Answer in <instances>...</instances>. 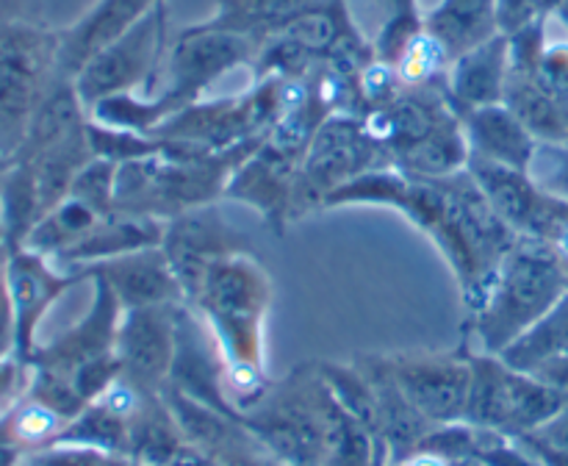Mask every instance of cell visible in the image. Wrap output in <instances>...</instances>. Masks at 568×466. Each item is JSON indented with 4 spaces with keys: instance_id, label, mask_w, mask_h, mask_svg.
<instances>
[{
    "instance_id": "1",
    "label": "cell",
    "mask_w": 568,
    "mask_h": 466,
    "mask_svg": "<svg viewBox=\"0 0 568 466\" xmlns=\"http://www.w3.org/2000/svg\"><path fill=\"white\" fill-rule=\"evenodd\" d=\"M194 311L214 333L225 358V392L239 411L258 403L272 386L264 372V325L272 281L250 250L216 259L200 283Z\"/></svg>"
},
{
    "instance_id": "2",
    "label": "cell",
    "mask_w": 568,
    "mask_h": 466,
    "mask_svg": "<svg viewBox=\"0 0 568 466\" xmlns=\"http://www.w3.org/2000/svg\"><path fill=\"white\" fill-rule=\"evenodd\" d=\"M261 142L264 133L244 139L236 148L192 161H175L164 155L125 161L116 166V211L166 222L200 205L220 203L233 172L255 153Z\"/></svg>"
},
{
    "instance_id": "3",
    "label": "cell",
    "mask_w": 568,
    "mask_h": 466,
    "mask_svg": "<svg viewBox=\"0 0 568 466\" xmlns=\"http://www.w3.org/2000/svg\"><path fill=\"white\" fill-rule=\"evenodd\" d=\"M566 292L568 272L552 244L521 236L499 266L483 308L466 320L464 331L480 338L483 353L499 355Z\"/></svg>"
},
{
    "instance_id": "4",
    "label": "cell",
    "mask_w": 568,
    "mask_h": 466,
    "mask_svg": "<svg viewBox=\"0 0 568 466\" xmlns=\"http://www.w3.org/2000/svg\"><path fill=\"white\" fill-rule=\"evenodd\" d=\"M333 392L320 364H300L283 381H272L242 422L283 466H322Z\"/></svg>"
},
{
    "instance_id": "5",
    "label": "cell",
    "mask_w": 568,
    "mask_h": 466,
    "mask_svg": "<svg viewBox=\"0 0 568 466\" xmlns=\"http://www.w3.org/2000/svg\"><path fill=\"white\" fill-rule=\"evenodd\" d=\"M59 75V28L0 22V155L11 159L20 150L31 116Z\"/></svg>"
},
{
    "instance_id": "6",
    "label": "cell",
    "mask_w": 568,
    "mask_h": 466,
    "mask_svg": "<svg viewBox=\"0 0 568 466\" xmlns=\"http://www.w3.org/2000/svg\"><path fill=\"white\" fill-rule=\"evenodd\" d=\"M471 386L464 422L503 436L521 438L536 433L568 403L564 392L541 377L514 369L494 353H469Z\"/></svg>"
},
{
    "instance_id": "7",
    "label": "cell",
    "mask_w": 568,
    "mask_h": 466,
    "mask_svg": "<svg viewBox=\"0 0 568 466\" xmlns=\"http://www.w3.org/2000/svg\"><path fill=\"white\" fill-rule=\"evenodd\" d=\"M392 166L386 150L372 139L358 114H333L322 122L300 166L292 222L325 209L327 197L353 178Z\"/></svg>"
},
{
    "instance_id": "8",
    "label": "cell",
    "mask_w": 568,
    "mask_h": 466,
    "mask_svg": "<svg viewBox=\"0 0 568 466\" xmlns=\"http://www.w3.org/2000/svg\"><path fill=\"white\" fill-rule=\"evenodd\" d=\"M258 42L242 33L211 31L203 26L183 28L175 37V44L166 55V83L155 92L161 116H172L175 111L203 100V94L236 67H253Z\"/></svg>"
},
{
    "instance_id": "9",
    "label": "cell",
    "mask_w": 568,
    "mask_h": 466,
    "mask_svg": "<svg viewBox=\"0 0 568 466\" xmlns=\"http://www.w3.org/2000/svg\"><path fill=\"white\" fill-rule=\"evenodd\" d=\"M471 344L455 350H403L375 353L377 364L433 425L464 422L471 386Z\"/></svg>"
},
{
    "instance_id": "10",
    "label": "cell",
    "mask_w": 568,
    "mask_h": 466,
    "mask_svg": "<svg viewBox=\"0 0 568 466\" xmlns=\"http://www.w3.org/2000/svg\"><path fill=\"white\" fill-rule=\"evenodd\" d=\"M166 37H170V17L164 3L144 14L116 42L94 53L72 78L83 105L92 109L109 94L133 92L139 87L144 89V94H153L155 75L166 55Z\"/></svg>"
},
{
    "instance_id": "11",
    "label": "cell",
    "mask_w": 568,
    "mask_h": 466,
    "mask_svg": "<svg viewBox=\"0 0 568 466\" xmlns=\"http://www.w3.org/2000/svg\"><path fill=\"white\" fill-rule=\"evenodd\" d=\"M161 247L186 294V303H192L209 266L216 259L250 250V239L225 220L220 205L211 203L166 220Z\"/></svg>"
},
{
    "instance_id": "12",
    "label": "cell",
    "mask_w": 568,
    "mask_h": 466,
    "mask_svg": "<svg viewBox=\"0 0 568 466\" xmlns=\"http://www.w3.org/2000/svg\"><path fill=\"white\" fill-rule=\"evenodd\" d=\"M87 281L83 270L55 264L53 259L33 250H11L6 261V283H9L11 303L17 316V358L28 366L37 350V333L48 311L70 292L72 286Z\"/></svg>"
},
{
    "instance_id": "13",
    "label": "cell",
    "mask_w": 568,
    "mask_h": 466,
    "mask_svg": "<svg viewBox=\"0 0 568 466\" xmlns=\"http://www.w3.org/2000/svg\"><path fill=\"white\" fill-rule=\"evenodd\" d=\"M166 386L216 414L242 419V411L231 403L225 392V358H222L220 344L203 316L189 303L178 305L175 358H172Z\"/></svg>"
},
{
    "instance_id": "14",
    "label": "cell",
    "mask_w": 568,
    "mask_h": 466,
    "mask_svg": "<svg viewBox=\"0 0 568 466\" xmlns=\"http://www.w3.org/2000/svg\"><path fill=\"white\" fill-rule=\"evenodd\" d=\"M466 170L480 183L483 194L494 205V211L519 236L549 242L560 227L568 225V205L544 194L527 175V170L491 164V161L475 159V155H469Z\"/></svg>"
},
{
    "instance_id": "15",
    "label": "cell",
    "mask_w": 568,
    "mask_h": 466,
    "mask_svg": "<svg viewBox=\"0 0 568 466\" xmlns=\"http://www.w3.org/2000/svg\"><path fill=\"white\" fill-rule=\"evenodd\" d=\"M178 305H144L122 311L116 331V358L122 377L148 392L161 394L170 383L172 358H175Z\"/></svg>"
},
{
    "instance_id": "16",
    "label": "cell",
    "mask_w": 568,
    "mask_h": 466,
    "mask_svg": "<svg viewBox=\"0 0 568 466\" xmlns=\"http://www.w3.org/2000/svg\"><path fill=\"white\" fill-rule=\"evenodd\" d=\"M303 159L305 155L272 142L264 133V142L233 172L231 183L225 189V197L247 203L250 209H255L264 216L266 225L277 236H283L286 227L292 225L294 186H297Z\"/></svg>"
},
{
    "instance_id": "17",
    "label": "cell",
    "mask_w": 568,
    "mask_h": 466,
    "mask_svg": "<svg viewBox=\"0 0 568 466\" xmlns=\"http://www.w3.org/2000/svg\"><path fill=\"white\" fill-rule=\"evenodd\" d=\"M75 270H83L87 281L103 277L114 288L122 311L144 308V305L186 303V294H183L181 283H178L170 259H166L161 244L133 250V253L116 255V259L75 266Z\"/></svg>"
},
{
    "instance_id": "18",
    "label": "cell",
    "mask_w": 568,
    "mask_h": 466,
    "mask_svg": "<svg viewBox=\"0 0 568 466\" xmlns=\"http://www.w3.org/2000/svg\"><path fill=\"white\" fill-rule=\"evenodd\" d=\"M166 0H94L72 26L59 28V72L75 78L81 67L131 31L144 14Z\"/></svg>"
},
{
    "instance_id": "19",
    "label": "cell",
    "mask_w": 568,
    "mask_h": 466,
    "mask_svg": "<svg viewBox=\"0 0 568 466\" xmlns=\"http://www.w3.org/2000/svg\"><path fill=\"white\" fill-rule=\"evenodd\" d=\"M510 75L508 37L497 33L488 42L466 50L449 64L447 98L458 116L483 105L503 103Z\"/></svg>"
},
{
    "instance_id": "20",
    "label": "cell",
    "mask_w": 568,
    "mask_h": 466,
    "mask_svg": "<svg viewBox=\"0 0 568 466\" xmlns=\"http://www.w3.org/2000/svg\"><path fill=\"white\" fill-rule=\"evenodd\" d=\"M460 125H464L469 155H475V159L514 166V170L530 166L538 139L505 103L466 111L460 116Z\"/></svg>"
},
{
    "instance_id": "21",
    "label": "cell",
    "mask_w": 568,
    "mask_h": 466,
    "mask_svg": "<svg viewBox=\"0 0 568 466\" xmlns=\"http://www.w3.org/2000/svg\"><path fill=\"white\" fill-rule=\"evenodd\" d=\"M355 366L364 372L372 381L377 394V408H381V433L383 444L388 449V464H399V460L408 458L410 453L419 449V444L425 442L427 433L433 430L430 419L419 414V411L410 405V399L399 392L397 383L383 372V366L377 364L375 353H358L355 355Z\"/></svg>"
},
{
    "instance_id": "22",
    "label": "cell",
    "mask_w": 568,
    "mask_h": 466,
    "mask_svg": "<svg viewBox=\"0 0 568 466\" xmlns=\"http://www.w3.org/2000/svg\"><path fill=\"white\" fill-rule=\"evenodd\" d=\"M164 220H153V216H136V214H111L94 225V231L83 239L81 244L61 255L55 264L61 266H75L94 264V261L116 259V255L133 253V250L155 247L164 239Z\"/></svg>"
},
{
    "instance_id": "23",
    "label": "cell",
    "mask_w": 568,
    "mask_h": 466,
    "mask_svg": "<svg viewBox=\"0 0 568 466\" xmlns=\"http://www.w3.org/2000/svg\"><path fill=\"white\" fill-rule=\"evenodd\" d=\"M425 28L455 61L466 50L497 37V0H442L425 14Z\"/></svg>"
},
{
    "instance_id": "24",
    "label": "cell",
    "mask_w": 568,
    "mask_h": 466,
    "mask_svg": "<svg viewBox=\"0 0 568 466\" xmlns=\"http://www.w3.org/2000/svg\"><path fill=\"white\" fill-rule=\"evenodd\" d=\"M503 103L530 128L538 142H566L568 103L536 72L510 70Z\"/></svg>"
},
{
    "instance_id": "25",
    "label": "cell",
    "mask_w": 568,
    "mask_h": 466,
    "mask_svg": "<svg viewBox=\"0 0 568 466\" xmlns=\"http://www.w3.org/2000/svg\"><path fill=\"white\" fill-rule=\"evenodd\" d=\"M568 353V292L541 320L532 322L519 338L508 344L499 353V358L514 369L527 372V375H538L544 366L558 361L560 355Z\"/></svg>"
},
{
    "instance_id": "26",
    "label": "cell",
    "mask_w": 568,
    "mask_h": 466,
    "mask_svg": "<svg viewBox=\"0 0 568 466\" xmlns=\"http://www.w3.org/2000/svg\"><path fill=\"white\" fill-rule=\"evenodd\" d=\"M214 14L197 26L211 28V31L242 33V37L255 39L261 44L283 22H288L294 14L320 3V0H214Z\"/></svg>"
},
{
    "instance_id": "27",
    "label": "cell",
    "mask_w": 568,
    "mask_h": 466,
    "mask_svg": "<svg viewBox=\"0 0 568 466\" xmlns=\"http://www.w3.org/2000/svg\"><path fill=\"white\" fill-rule=\"evenodd\" d=\"M42 216L44 205L31 166L9 159V166L0 178V231L9 244V253L26 247L28 236Z\"/></svg>"
},
{
    "instance_id": "28",
    "label": "cell",
    "mask_w": 568,
    "mask_h": 466,
    "mask_svg": "<svg viewBox=\"0 0 568 466\" xmlns=\"http://www.w3.org/2000/svg\"><path fill=\"white\" fill-rule=\"evenodd\" d=\"M103 220L98 211L89 209L87 203H81L78 197L67 194L59 205L48 211L42 220L37 222V227L28 236L26 247L33 253H42L48 259L59 261L61 255L70 253L75 244H81L89 233L94 231V225Z\"/></svg>"
},
{
    "instance_id": "29",
    "label": "cell",
    "mask_w": 568,
    "mask_h": 466,
    "mask_svg": "<svg viewBox=\"0 0 568 466\" xmlns=\"http://www.w3.org/2000/svg\"><path fill=\"white\" fill-rule=\"evenodd\" d=\"M89 144H92L94 159L114 161V164H125V161H139V159H153V155L172 159L178 150L172 139L153 136V133L122 131V128H105V125H100V122H92V120H89Z\"/></svg>"
},
{
    "instance_id": "30",
    "label": "cell",
    "mask_w": 568,
    "mask_h": 466,
    "mask_svg": "<svg viewBox=\"0 0 568 466\" xmlns=\"http://www.w3.org/2000/svg\"><path fill=\"white\" fill-rule=\"evenodd\" d=\"M453 55L427 28H422L405 53L399 55L397 70L405 87H447V72Z\"/></svg>"
},
{
    "instance_id": "31",
    "label": "cell",
    "mask_w": 568,
    "mask_h": 466,
    "mask_svg": "<svg viewBox=\"0 0 568 466\" xmlns=\"http://www.w3.org/2000/svg\"><path fill=\"white\" fill-rule=\"evenodd\" d=\"M89 120L100 122V125L105 128L153 133L155 128L164 122V116H161L159 103H155L153 94L122 92V94H109V98L98 100V103L89 109Z\"/></svg>"
},
{
    "instance_id": "32",
    "label": "cell",
    "mask_w": 568,
    "mask_h": 466,
    "mask_svg": "<svg viewBox=\"0 0 568 466\" xmlns=\"http://www.w3.org/2000/svg\"><path fill=\"white\" fill-rule=\"evenodd\" d=\"M116 166L114 161L105 159H92L78 178L72 181L70 194L78 197L81 203H87L89 209L98 211L100 216L116 214Z\"/></svg>"
},
{
    "instance_id": "33",
    "label": "cell",
    "mask_w": 568,
    "mask_h": 466,
    "mask_svg": "<svg viewBox=\"0 0 568 466\" xmlns=\"http://www.w3.org/2000/svg\"><path fill=\"white\" fill-rule=\"evenodd\" d=\"M527 175L544 194L568 205V142H538Z\"/></svg>"
},
{
    "instance_id": "34",
    "label": "cell",
    "mask_w": 568,
    "mask_h": 466,
    "mask_svg": "<svg viewBox=\"0 0 568 466\" xmlns=\"http://www.w3.org/2000/svg\"><path fill=\"white\" fill-rule=\"evenodd\" d=\"M471 460L480 466H541L519 438L503 436V433L486 430V427H480V442H477Z\"/></svg>"
},
{
    "instance_id": "35",
    "label": "cell",
    "mask_w": 568,
    "mask_h": 466,
    "mask_svg": "<svg viewBox=\"0 0 568 466\" xmlns=\"http://www.w3.org/2000/svg\"><path fill=\"white\" fill-rule=\"evenodd\" d=\"M536 20H541L536 11V0H497V26L505 37L521 31Z\"/></svg>"
},
{
    "instance_id": "36",
    "label": "cell",
    "mask_w": 568,
    "mask_h": 466,
    "mask_svg": "<svg viewBox=\"0 0 568 466\" xmlns=\"http://www.w3.org/2000/svg\"><path fill=\"white\" fill-rule=\"evenodd\" d=\"M28 386V366L17 355L0 358V408H11Z\"/></svg>"
},
{
    "instance_id": "37",
    "label": "cell",
    "mask_w": 568,
    "mask_h": 466,
    "mask_svg": "<svg viewBox=\"0 0 568 466\" xmlns=\"http://www.w3.org/2000/svg\"><path fill=\"white\" fill-rule=\"evenodd\" d=\"M17 355V316L6 272H0V358Z\"/></svg>"
},
{
    "instance_id": "38",
    "label": "cell",
    "mask_w": 568,
    "mask_h": 466,
    "mask_svg": "<svg viewBox=\"0 0 568 466\" xmlns=\"http://www.w3.org/2000/svg\"><path fill=\"white\" fill-rule=\"evenodd\" d=\"M519 442L525 444V447L530 449L532 455H536L538 464H541V466H568V449L555 447V444L544 442V438L532 436V433H527V436H521Z\"/></svg>"
},
{
    "instance_id": "39",
    "label": "cell",
    "mask_w": 568,
    "mask_h": 466,
    "mask_svg": "<svg viewBox=\"0 0 568 466\" xmlns=\"http://www.w3.org/2000/svg\"><path fill=\"white\" fill-rule=\"evenodd\" d=\"M532 436L544 438V442L555 444V447L568 449V403L549 422H544Z\"/></svg>"
},
{
    "instance_id": "40",
    "label": "cell",
    "mask_w": 568,
    "mask_h": 466,
    "mask_svg": "<svg viewBox=\"0 0 568 466\" xmlns=\"http://www.w3.org/2000/svg\"><path fill=\"white\" fill-rule=\"evenodd\" d=\"M22 458H26V449L11 438L3 419H0V466H20Z\"/></svg>"
},
{
    "instance_id": "41",
    "label": "cell",
    "mask_w": 568,
    "mask_h": 466,
    "mask_svg": "<svg viewBox=\"0 0 568 466\" xmlns=\"http://www.w3.org/2000/svg\"><path fill=\"white\" fill-rule=\"evenodd\" d=\"M375 6L381 9V22L392 20V17L422 14L419 0H375Z\"/></svg>"
},
{
    "instance_id": "42",
    "label": "cell",
    "mask_w": 568,
    "mask_h": 466,
    "mask_svg": "<svg viewBox=\"0 0 568 466\" xmlns=\"http://www.w3.org/2000/svg\"><path fill=\"white\" fill-rule=\"evenodd\" d=\"M394 466H460V464L458 460L444 458V455L438 453H430V449H416V453H410L408 458L399 460V464Z\"/></svg>"
},
{
    "instance_id": "43",
    "label": "cell",
    "mask_w": 568,
    "mask_h": 466,
    "mask_svg": "<svg viewBox=\"0 0 568 466\" xmlns=\"http://www.w3.org/2000/svg\"><path fill=\"white\" fill-rule=\"evenodd\" d=\"M31 0H0V22L6 20H31L28 17Z\"/></svg>"
},
{
    "instance_id": "44",
    "label": "cell",
    "mask_w": 568,
    "mask_h": 466,
    "mask_svg": "<svg viewBox=\"0 0 568 466\" xmlns=\"http://www.w3.org/2000/svg\"><path fill=\"white\" fill-rule=\"evenodd\" d=\"M6 261H9V244H6L3 231H0V272H6Z\"/></svg>"
},
{
    "instance_id": "45",
    "label": "cell",
    "mask_w": 568,
    "mask_h": 466,
    "mask_svg": "<svg viewBox=\"0 0 568 466\" xmlns=\"http://www.w3.org/2000/svg\"><path fill=\"white\" fill-rule=\"evenodd\" d=\"M558 17H560V20H564V26L568 28V0H564V6H560V9H558Z\"/></svg>"
},
{
    "instance_id": "46",
    "label": "cell",
    "mask_w": 568,
    "mask_h": 466,
    "mask_svg": "<svg viewBox=\"0 0 568 466\" xmlns=\"http://www.w3.org/2000/svg\"><path fill=\"white\" fill-rule=\"evenodd\" d=\"M6 166H9V159H6V155H0V178H3Z\"/></svg>"
}]
</instances>
